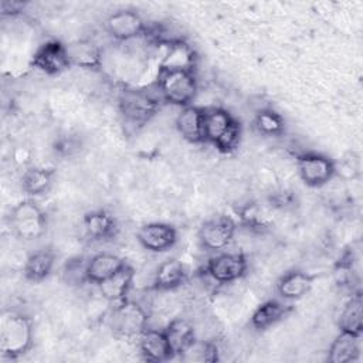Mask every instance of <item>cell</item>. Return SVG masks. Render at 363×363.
Masks as SVG:
<instances>
[{
	"label": "cell",
	"mask_w": 363,
	"mask_h": 363,
	"mask_svg": "<svg viewBox=\"0 0 363 363\" xmlns=\"http://www.w3.org/2000/svg\"><path fill=\"white\" fill-rule=\"evenodd\" d=\"M33 346L31 319L17 311H6L0 322V352L3 357L18 359Z\"/></svg>",
	"instance_id": "obj_1"
},
{
	"label": "cell",
	"mask_w": 363,
	"mask_h": 363,
	"mask_svg": "<svg viewBox=\"0 0 363 363\" xmlns=\"http://www.w3.org/2000/svg\"><path fill=\"white\" fill-rule=\"evenodd\" d=\"M162 102L174 106H189L194 101L199 85L194 71L159 69L155 84Z\"/></svg>",
	"instance_id": "obj_2"
},
{
	"label": "cell",
	"mask_w": 363,
	"mask_h": 363,
	"mask_svg": "<svg viewBox=\"0 0 363 363\" xmlns=\"http://www.w3.org/2000/svg\"><path fill=\"white\" fill-rule=\"evenodd\" d=\"M162 99L155 91L145 88H123L118 95V109L128 125L140 128L160 109Z\"/></svg>",
	"instance_id": "obj_3"
},
{
	"label": "cell",
	"mask_w": 363,
	"mask_h": 363,
	"mask_svg": "<svg viewBox=\"0 0 363 363\" xmlns=\"http://www.w3.org/2000/svg\"><path fill=\"white\" fill-rule=\"evenodd\" d=\"M9 227L11 233L23 241H35L47 231V214L31 199L14 204L9 213Z\"/></svg>",
	"instance_id": "obj_4"
},
{
	"label": "cell",
	"mask_w": 363,
	"mask_h": 363,
	"mask_svg": "<svg viewBox=\"0 0 363 363\" xmlns=\"http://www.w3.org/2000/svg\"><path fill=\"white\" fill-rule=\"evenodd\" d=\"M149 315L146 309L132 301V299H122L113 303V308L108 316L109 329L122 337H135L139 336L147 326Z\"/></svg>",
	"instance_id": "obj_5"
},
{
	"label": "cell",
	"mask_w": 363,
	"mask_h": 363,
	"mask_svg": "<svg viewBox=\"0 0 363 363\" xmlns=\"http://www.w3.org/2000/svg\"><path fill=\"white\" fill-rule=\"evenodd\" d=\"M296 170L301 180L308 187H322L328 184L337 172L336 164L330 157L316 152L298 155Z\"/></svg>",
	"instance_id": "obj_6"
},
{
	"label": "cell",
	"mask_w": 363,
	"mask_h": 363,
	"mask_svg": "<svg viewBox=\"0 0 363 363\" xmlns=\"http://www.w3.org/2000/svg\"><path fill=\"white\" fill-rule=\"evenodd\" d=\"M203 271L217 284H230L247 274L248 259L242 252H220L207 259Z\"/></svg>",
	"instance_id": "obj_7"
},
{
	"label": "cell",
	"mask_w": 363,
	"mask_h": 363,
	"mask_svg": "<svg viewBox=\"0 0 363 363\" xmlns=\"http://www.w3.org/2000/svg\"><path fill=\"white\" fill-rule=\"evenodd\" d=\"M104 28L106 34L116 41H130L145 37L149 26L138 11L121 9L106 17Z\"/></svg>",
	"instance_id": "obj_8"
},
{
	"label": "cell",
	"mask_w": 363,
	"mask_h": 363,
	"mask_svg": "<svg viewBox=\"0 0 363 363\" xmlns=\"http://www.w3.org/2000/svg\"><path fill=\"white\" fill-rule=\"evenodd\" d=\"M30 64L48 77L60 75L72 67L67 44L61 43L60 40H47L38 45L31 57Z\"/></svg>",
	"instance_id": "obj_9"
},
{
	"label": "cell",
	"mask_w": 363,
	"mask_h": 363,
	"mask_svg": "<svg viewBox=\"0 0 363 363\" xmlns=\"http://www.w3.org/2000/svg\"><path fill=\"white\" fill-rule=\"evenodd\" d=\"M237 233V223L230 216H214L199 228V242L207 251L218 252L230 245Z\"/></svg>",
	"instance_id": "obj_10"
},
{
	"label": "cell",
	"mask_w": 363,
	"mask_h": 363,
	"mask_svg": "<svg viewBox=\"0 0 363 363\" xmlns=\"http://www.w3.org/2000/svg\"><path fill=\"white\" fill-rule=\"evenodd\" d=\"M136 240L150 252H164L177 242V230L167 223H146L139 227Z\"/></svg>",
	"instance_id": "obj_11"
},
{
	"label": "cell",
	"mask_w": 363,
	"mask_h": 363,
	"mask_svg": "<svg viewBox=\"0 0 363 363\" xmlns=\"http://www.w3.org/2000/svg\"><path fill=\"white\" fill-rule=\"evenodd\" d=\"M82 230L92 242H105L113 240L119 233L116 217L108 210H91L82 217Z\"/></svg>",
	"instance_id": "obj_12"
},
{
	"label": "cell",
	"mask_w": 363,
	"mask_h": 363,
	"mask_svg": "<svg viewBox=\"0 0 363 363\" xmlns=\"http://www.w3.org/2000/svg\"><path fill=\"white\" fill-rule=\"evenodd\" d=\"M139 350L145 360L147 362H167L173 359V352L170 349L169 340L166 337L164 329H152L146 328L139 336Z\"/></svg>",
	"instance_id": "obj_13"
},
{
	"label": "cell",
	"mask_w": 363,
	"mask_h": 363,
	"mask_svg": "<svg viewBox=\"0 0 363 363\" xmlns=\"http://www.w3.org/2000/svg\"><path fill=\"white\" fill-rule=\"evenodd\" d=\"M315 278V275L305 271L291 269L278 278L275 291L284 301H296L303 298L312 289Z\"/></svg>",
	"instance_id": "obj_14"
},
{
	"label": "cell",
	"mask_w": 363,
	"mask_h": 363,
	"mask_svg": "<svg viewBox=\"0 0 363 363\" xmlns=\"http://www.w3.org/2000/svg\"><path fill=\"white\" fill-rule=\"evenodd\" d=\"M166 52L159 64V69H177V71H194L197 65V54L191 45L183 38L164 44Z\"/></svg>",
	"instance_id": "obj_15"
},
{
	"label": "cell",
	"mask_w": 363,
	"mask_h": 363,
	"mask_svg": "<svg viewBox=\"0 0 363 363\" xmlns=\"http://www.w3.org/2000/svg\"><path fill=\"white\" fill-rule=\"evenodd\" d=\"M274 210L275 207L269 201L267 204L251 201L241 206L237 210V214L241 225L254 233H264L274 224Z\"/></svg>",
	"instance_id": "obj_16"
},
{
	"label": "cell",
	"mask_w": 363,
	"mask_h": 363,
	"mask_svg": "<svg viewBox=\"0 0 363 363\" xmlns=\"http://www.w3.org/2000/svg\"><path fill=\"white\" fill-rule=\"evenodd\" d=\"M187 278L189 272L186 265L176 258H170L163 261L157 267L153 277L152 288L155 291H173L186 284Z\"/></svg>",
	"instance_id": "obj_17"
},
{
	"label": "cell",
	"mask_w": 363,
	"mask_h": 363,
	"mask_svg": "<svg viewBox=\"0 0 363 363\" xmlns=\"http://www.w3.org/2000/svg\"><path fill=\"white\" fill-rule=\"evenodd\" d=\"M133 278H135V269L129 264H125L118 272H115L108 279L98 284L99 294L108 302L116 303L128 298V294L133 284Z\"/></svg>",
	"instance_id": "obj_18"
},
{
	"label": "cell",
	"mask_w": 363,
	"mask_h": 363,
	"mask_svg": "<svg viewBox=\"0 0 363 363\" xmlns=\"http://www.w3.org/2000/svg\"><path fill=\"white\" fill-rule=\"evenodd\" d=\"M126 262L112 252H98L92 255L85 264V277L86 282L101 284L108 279L111 275L118 272Z\"/></svg>",
	"instance_id": "obj_19"
},
{
	"label": "cell",
	"mask_w": 363,
	"mask_h": 363,
	"mask_svg": "<svg viewBox=\"0 0 363 363\" xmlns=\"http://www.w3.org/2000/svg\"><path fill=\"white\" fill-rule=\"evenodd\" d=\"M235 118L224 108L207 106L203 108V135L204 143L213 146L225 133V130L234 123Z\"/></svg>",
	"instance_id": "obj_20"
},
{
	"label": "cell",
	"mask_w": 363,
	"mask_h": 363,
	"mask_svg": "<svg viewBox=\"0 0 363 363\" xmlns=\"http://www.w3.org/2000/svg\"><path fill=\"white\" fill-rule=\"evenodd\" d=\"M176 128L182 138L190 143H204L203 108L189 105L180 109L176 116Z\"/></svg>",
	"instance_id": "obj_21"
},
{
	"label": "cell",
	"mask_w": 363,
	"mask_h": 363,
	"mask_svg": "<svg viewBox=\"0 0 363 363\" xmlns=\"http://www.w3.org/2000/svg\"><path fill=\"white\" fill-rule=\"evenodd\" d=\"M55 265V252L51 247H41L33 251L24 262L23 275L30 282L44 281Z\"/></svg>",
	"instance_id": "obj_22"
},
{
	"label": "cell",
	"mask_w": 363,
	"mask_h": 363,
	"mask_svg": "<svg viewBox=\"0 0 363 363\" xmlns=\"http://www.w3.org/2000/svg\"><path fill=\"white\" fill-rule=\"evenodd\" d=\"M291 311L292 306L289 303L281 302L278 299H268L254 309L250 322L255 330H267L282 320Z\"/></svg>",
	"instance_id": "obj_23"
},
{
	"label": "cell",
	"mask_w": 363,
	"mask_h": 363,
	"mask_svg": "<svg viewBox=\"0 0 363 363\" xmlns=\"http://www.w3.org/2000/svg\"><path fill=\"white\" fill-rule=\"evenodd\" d=\"M362 335L347 330H339L328 350V362L330 363H350L357 360L360 354Z\"/></svg>",
	"instance_id": "obj_24"
},
{
	"label": "cell",
	"mask_w": 363,
	"mask_h": 363,
	"mask_svg": "<svg viewBox=\"0 0 363 363\" xmlns=\"http://www.w3.org/2000/svg\"><path fill=\"white\" fill-rule=\"evenodd\" d=\"M69 61L72 67L84 69H98L102 65L101 48L89 40H78L67 44Z\"/></svg>",
	"instance_id": "obj_25"
},
{
	"label": "cell",
	"mask_w": 363,
	"mask_h": 363,
	"mask_svg": "<svg viewBox=\"0 0 363 363\" xmlns=\"http://www.w3.org/2000/svg\"><path fill=\"white\" fill-rule=\"evenodd\" d=\"M164 333L174 357H180L196 340V332L193 325L183 318H174L173 320H170L169 325L164 328Z\"/></svg>",
	"instance_id": "obj_26"
},
{
	"label": "cell",
	"mask_w": 363,
	"mask_h": 363,
	"mask_svg": "<svg viewBox=\"0 0 363 363\" xmlns=\"http://www.w3.org/2000/svg\"><path fill=\"white\" fill-rule=\"evenodd\" d=\"M54 177H55V173L52 169L41 167V166L28 167L20 179L21 190L30 197L43 196L50 191L54 183Z\"/></svg>",
	"instance_id": "obj_27"
},
{
	"label": "cell",
	"mask_w": 363,
	"mask_h": 363,
	"mask_svg": "<svg viewBox=\"0 0 363 363\" xmlns=\"http://www.w3.org/2000/svg\"><path fill=\"white\" fill-rule=\"evenodd\" d=\"M339 330H347L356 335H362L363 332V301L362 291L357 289L352 294L347 302L343 305L339 320Z\"/></svg>",
	"instance_id": "obj_28"
},
{
	"label": "cell",
	"mask_w": 363,
	"mask_h": 363,
	"mask_svg": "<svg viewBox=\"0 0 363 363\" xmlns=\"http://www.w3.org/2000/svg\"><path fill=\"white\" fill-rule=\"evenodd\" d=\"M254 128L264 136H281L285 132V119L272 108H262L254 116Z\"/></svg>",
	"instance_id": "obj_29"
},
{
	"label": "cell",
	"mask_w": 363,
	"mask_h": 363,
	"mask_svg": "<svg viewBox=\"0 0 363 363\" xmlns=\"http://www.w3.org/2000/svg\"><path fill=\"white\" fill-rule=\"evenodd\" d=\"M183 360L196 362H217L218 360V346L208 340H194L191 346L180 356Z\"/></svg>",
	"instance_id": "obj_30"
},
{
	"label": "cell",
	"mask_w": 363,
	"mask_h": 363,
	"mask_svg": "<svg viewBox=\"0 0 363 363\" xmlns=\"http://www.w3.org/2000/svg\"><path fill=\"white\" fill-rule=\"evenodd\" d=\"M333 277L339 286H352L354 279V255L353 251L346 250L333 267Z\"/></svg>",
	"instance_id": "obj_31"
},
{
	"label": "cell",
	"mask_w": 363,
	"mask_h": 363,
	"mask_svg": "<svg viewBox=\"0 0 363 363\" xmlns=\"http://www.w3.org/2000/svg\"><path fill=\"white\" fill-rule=\"evenodd\" d=\"M241 123L235 119L234 123L225 130V133L217 140V143L214 145V147L220 152V153H231L234 152L241 140Z\"/></svg>",
	"instance_id": "obj_32"
},
{
	"label": "cell",
	"mask_w": 363,
	"mask_h": 363,
	"mask_svg": "<svg viewBox=\"0 0 363 363\" xmlns=\"http://www.w3.org/2000/svg\"><path fill=\"white\" fill-rule=\"evenodd\" d=\"M24 6H26V3H23V1H7V0H4L0 4L1 16L3 17H6V16H11L13 17V16L21 13L24 10Z\"/></svg>",
	"instance_id": "obj_33"
}]
</instances>
